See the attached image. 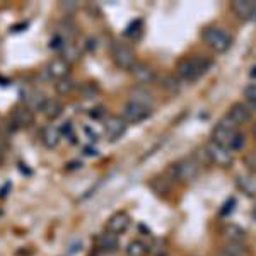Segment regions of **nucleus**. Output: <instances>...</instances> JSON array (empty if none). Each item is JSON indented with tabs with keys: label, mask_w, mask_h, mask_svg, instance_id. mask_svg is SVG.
Masks as SVG:
<instances>
[{
	"label": "nucleus",
	"mask_w": 256,
	"mask_h": 256,
	"mask_svg": "<svg viewBox=\"0 0 256 256\" xmlns=\"http://www.w3.org/2000/svg\"><path fill=\"white\" fill-rule=\"evenodd\" d=\"M125 253H126V256H147L148 246L144 241H140V239H135V241L128 242Z\"/></svg>",
	"instance_id": "nucleus-19"
},
{
	"label": "nucleus",
	"mask_w": 256,
	"mask_h": 256,
	"mask_svg": "<svg viewBox=\"0 0 256 256\" xmlns=\"http://www.w3.org/2000/svg\"><path fill=\"white\" fill-rule=\"evenodd\" d=\"M214 65L212 58L204 55H196L192 58H183L176 64V77L180 80L196 82L204 74L208 72V68Z\"/></svg>",
	"instance_id": "nucleus-1"
},
{
	"label": "nucleus",
	"mask_w": 256,
	"mask_h": 256,
	"mask_svg": "<svg viewBox=\"0 0 256 256\" xmlns=\"http://www.w3.org/2000/svg\"><path fill=\"white\" fill-rule=\"evenodd\" d=\"M236 183H238V186L241 188L244 193H248V195H250V196H254L256 188H254L253 184H251L248 180H244V178H241V176H238V178H236Z\"/></svg>",
	"instance_id": "nucleus-26"
},
{
	"label": "nucleus",
	"mask_w": 256,
	"mask_h": 256,
	"mask_svg": "<svg viewBox=\"0 0 256 256\" xmlns=\"http://www.w3.org/2000/svg\"><path fill=\"white\" fill-rule=\"evenodd\" d=\"M44 70H46V76L50 79L56 82V80H62V79H65V77H68L70 64L65 58H62V56H55V58H52L48 62Z\"/></svg>",
	"instance_id": "nucleus-8"
},
{
	"label": "nucleus",
	"mask_w": 256,
	"mask_h": 256,
	"mask_svg": "<svg viewBox=\"0 0 256 256\" xmlns=\"http://www.w3.org/2000/svg\"><path fill=\"white\" fill-rule=\"evenodd\" d=\"M102 114H104V108H101V106H99V108H94V110H90V116L92 118H101Z\"/></svg>",
	"instance_id": "nucleus-30"
},
{
	"label": "nucleus",
	"mask_w": 256,
	"mask_h": 256,
	"mask_svg": "<svg viewBox=\"0 0 256 256\" xmlns=\"http://www.w3.org/2000/svg\"><path fill=\"white\" fill-rule=\"evenodd\" d=\"M193 158H195V160L198 164H200V166H208V164H212V159H210V156H208V150H207V147H198L196 148V152H195V156H193Z\"/></svg>",
	"instance_id": "nucleus-22"
},
{
	"label": "nucleus",
	"mask_w": 256,
	"mask_h": 256,
	"mask_svg": "<svg viewBox=\"0 0 256 256\" xmlns=\"http://www.w3.org/2000/svg\"><path fill=\"white\" fill-rule=\"evenodd\" d=\"M74 88H76V84H74V80H70L68 77H65V79L55 82V89H56V92H58V94H68V92H72Z\"/></svg>",
	"instance_id": "nucleus-21"
},
{
	"label": "nucleus",
	"mask_w": 256,
	"mask_h": 256,
	"mask_svg": "<svg viewBox=\"0 0 256 256\" xmlns=\"http://www.w3.org/2000/svg\"><path fill=\"white\" fill-rule=\"evenodd\" d=\"M60 134H62V137H65L67 140L70 138V142H72V144L77 142V140H76V134H74V125L70 122H65L64 125H62Z\"/></svg>",
	"instance_id": "nucleus-25"
},
{
	"label": "nucleus",
	"mask_w": 256,
	"mask_h": 256,
	"mask_svg": "<svg viewBox=\"0 0 256 256\" xmlns=\"http://www.w3.org/2000/svg\"><path fill=\"white\" fill-rule=\"evenodd\" d=\"M251 134H253V137L256 138V123L253 125V128H251Z\"/></svg>",
	"instance_id": "nucleus-32"
},
{
	"label": "nucleus",
	"mask_w": 256,
	"mask_h": 256,
	"mask_svg": "<svg viewBox=\"0 0 256 256\" xmlns=\"http://www.w3.org/2000/svg\"><path fill=\"white\" fill-rule=\"evenodd\" d=\"M207 150H208V156L210 159H212V164H217V166L220 168H230L234 162V158L232 154H230V150L224 146H220V144L214 142V140H210L207 144Z\"/></svg>",
	"instance_id": "nucleus-7"
},
{
	"label": "nucleus",
	"mask_w": 256,
	"mask_h": 256,
	"mask_svg": "<svg viewBox=\"0 0 256 256\" xmlns=\"http://www.w3.org/2000/svg\"><path fill=\"white\" fill-rule=\"evenodd\" d=\"M7 148V144L6 140H4V137H0V152H4Z\"/></svg>",
	"instance_id": "nucleus-31"
},
{
	"label": "nucleus",
	"mask_w": 256,
	"mask_h": 256,
	"mask_svg": "<svg viewBox=\"0 0 256 256\" xmlns=\"http://www.w3.org/2000/svg\"><path fill=\"white\" fill-rule=\"evenodd\" d=\"M130 222H132V218L126 212H116L108 218V222H106V230L120 236V234H123L128 227H130Z\"/></svg>",
	"instance_id": "nucleus-11"
},
{
	"label": "nucleus",
	"mask_w": 256,
	"mask_h": 256,
	"mask_svg": "<svg viewBox=\"0 0 256 256\" xmlns=\"http://www.w3.org/2000/svg\"><path fill=\"white\" fill-rule=\"evenodd\" d=\"M126 126H128V123L122 116H110L106 120V125H104L106 137H108V140H111V142H114V140H118L125 134Z\"/></svg>",
	"instance_id": "nucleus-12"
},
{
	"label": "nucleus",
	"mask_w": 256,
	"mask_h": 256,
	"mask_svg": "<svg viewBox=\"0 0 256 256\" xmlns=\"http://www.w3.org/2000/svg\"><path fill=\"white\" fill-rule=\"evenodd\" d=\"M222 254L224 256H246L248 250L242 242H226L222 248Z\"/></svg>",
	"instance_id": "nucleus-20"
},
{
	"label": "nucleus",
	"mask_w": 256,
	"mask_h": 256,
	"mask_svg": "<svg viewBox=\"0 0 256 256\" xmlns=\"http://www.w3.org/2000/svg\"><path fill=\"white\" fill-rule=\"evenodd\" d=\"M234 205H236V198H229V200L222 205L220 212H218V214H220V217H227L230 212H234Z\"/></svg>",
	"instance_id": "nucleus-29"
},
{
	"label": "nucleus",
	"mask_w": 256,
	"mask_h": 256,
	"mask_svg": "<svg viewBox=\"0 0 256 256\" xmlns=\"http://www.w3.org/2000/svg\"><path fill=\"white\" fill-rule=\"evenodd\" d=\"M60 140H62L60 128H56L53 125H48V126L43 128V132H41V142H43L44 147L55 148L60 144Z\"/></svg>",
	"instance_id": "nucleus-17"
},
{
	"label": "nucleus",
	"mask_w": 256,
	"mask_h": 256,
	"mask_svg": "<svg viewBox=\"0 0 256 256\" xmlns=\"http://www.w3.org/2000/svg\"><path fill=\"white\" fill-rule=\"evenodd\" d=\"M220 234L227 239V242H242L248 236V232L239 224L227 222L220 227Z\"/></svg>",
	"instance_id": "nucleus-16"
},
{
	"label": "nucleus",
	"mask_w": 256,
	"mask_h": 256,
	"mask_svg": "<svg viewBox=\"0 0 256 256\" xmlns=\"http://www.w3.org/2000/svg\"><path fill=\"white\" fill-rule=\"evenodd\" d=\"M236 128H238L236 123H234L232 120L226 114V116L222 118L216 126H214L212 138H210V140H214V142H217V144H220V146L227 147V146H229V142H230V138H232V135L238 132Z\"/></svg>",
	"instance_id": "nucleus-6"
},
{
	"label": "nucleus",
	"mask_w": 256,
	"mask_h": 256,
	"mask_svg": "<svg viewBox=\"0 0 256 256\" xmlns=\"http://www.w3.org/2000/svg\"><path fill=\"white\" fill-rule=\"evenodd\" d=\"M251 77H256V67L251 68Z\"/></svg>",
	"instance_id": "nucleus-34"
},
{
	"label": "nucleus",
	"mask_w": 256,
	"mask_h": 256,
	"mask_svg": "<svg viewBox=\"0 0 256 256\" xmlns=\"http://www.w3.org/2000/svg\"><path fill=\"white\" fill-rule=\"evenodd\" d=\"M227 116H229L239 126V125H244V123H250L253 113H251V110L248 108L246 104H242V102H234V104L229 108Z\"/></svg>",
	"instance_id": "nucleus-15"
},
{
	"label": "nucleus",
	"mask_w": 256,
	"mask_h": 256,
	"mask_svg": "<svg viewBox=\"0 0 256 256\" xmlns=\"http://www.w3.org/2000/svg\"><path fill=\"white\" fill-rule=\"evenodd\" d=\"M244 142H246L244 135H242L241 132H236V134L232 135V138H230V142H229V146H227V148H229L230 152H232V150H241L242 146H244Z\"/></svg>",
	"instance_id": "nucleus-23"
},
{
	"label": "nucleus",
	"mask_w": 256,
	"mask_h": 256,
	"mask_svg": "<svg viewBox=\"0 0 256 256\" xmlns=\"http://www.w3.org/2000/svg\"><path fill=\"white\" fill-rule=\"evenodd\" d=\"M41 111H43V114L48 120H56L62 116V113H64V104H62L58 99H46Z\"/></svg>",
	"instance_id": "nucleus-18"
},
{
	"label": "nucleus",
	"mask_w": 256,
	"mask_h": 256,
	"mask_svg": "<svg viewBox=\"0 0 256 256\" xmlns=\"http://www.w3.org/2000/svg\"><path fill=\"white\" fill-rule=\"evenodd\" d=\"M162 88L169 92H180V79L174 76H166L162 79Z\"/></svg>",
	"instance_id": "nucleus-24"
},
{
	"label": "nucleus",
	"mask_w": 256,
	"mask_h": 256,
	"mask_svg": "<svg viewBox=\"0 0 256 256\" xmlns=\"http://www.w3.org/2000/svg\"><path fill=\"white\" fill-rule=\"evenodd\" d=\"M244 98L251 102V104L256 106V82H253V84H250V86H246Z\"/></svg>",
	"instance_id": "nucleus-28"
},
{
	"label": "nucleus",
	"mask_w": 256,
	"mask_h": 256,
	"mask_svg": "<svg viewBox=\"0 0 256 256\" xmlns=\"http://www.w3.org/2000/svg\"><path fill=\"white\" fill-rule=\"evenodd\" d=\"M251 216H253V218H254V220H256V205H254V207H253V210H251Z\"/></svg>",
	"instance_id": "nucleus-33"
},
{
	"label": "nucleus",
	"mask_w": 256,
	"mask_h": 256,
	"mask_svg": "<svg viewBox=\"0 0 256 256\" xmlns=\"http://www.w3.org/2000/svg\"><path fill=\"white\" fill-rule=\"evenodd\" d=\"M10 122L16 128H30L34 123V111L28 106H18L12 110Z\"/></svg>",
	"instance_id": "nucleus-9"
},
{
	"label": "nucleus",
	"mask_w": 256,
	"mask_h": 256,
	"mask_svg": "<svg viewBox=\"0 0 256 256\" xmlns=\"http://www.w3.org/2000/svg\"><path fill=\"white\" fill-rule=\"evenodd\" d=\"M198 176H200V164L196 162L195 158H184L171 164V168H169V178L181 184L193 183Z\"/></svg>",
	"instance_id": "nucleus-2"
},
{
	"label": "nucleus",
	"mask_w": 256,
	"mask_h": 256,
	"mask_svg": "<svg viewBox=\"0 0 256 256\" xmlns=\"http://www.w3.org/2000/svg\"><path fill=\"white\" fill-rule=\"evenodd\" d=\"M230 9L239 19L250 20L254 18L256 14V2L254 0H234L230 4Z\"/></svg>",
	"instance_id": "nucleus-13"
},
{
	"label": "nucleus",
	"mask_w": 256,
	"mask_h": 256,
	"mask_svg": "<svg viewBox=\"0 0 256 256\" xmlns=\"http://www.w3.org/2000/svg\"><path fill=\"white\" fill-rule=\"evenodd\" d=\"M152 114V108L137 101H128L122 110V118L126 123H142Z\"/></svg>",
	"instance_id": "nucleus-5"
},
{
	"label": "nucleus",
	"mask_w": 256,
	"mask_h": 256,
	"mask_svg": "<svg viewBox=\"0 0 256 256\" xmlns=\"http://www.w3.org/2000/svg\"><path fill=\"white\" fill-rule=\"evenodd\" d=\"M132 77H134L135 82L146 86V84H152L156 80V70L150 67V65L144 64V62H137V64L132 67L130 70Z\"/></svg>",
	"instance_id": "nucleus-10"
},
{
	"label": "nucleus",
	"mask_w": 256,
	"mask_h": 256,
	"mask_svg": "<svg viewBox=\"0 0 256 256\" xmlns=\"http://www.w3.org/2000/svg\"><path fill=\"white\" fill-rule=\"evenodd\" d=\"M140 31H142V20L138 19V20H134V22L126 28L125 36H128V38H137V34Z\"/></svg>",
	"instance_id": "nucleus-27"
},
{
	"label": "nucleus",
	"mask_w": 256,
	"mask_h": 256,
	"mask_svg": "<svg viewBox=\"0 0 256 256\" xmlns=\"http://www.w3.org/2000/svg\"><path fill=\"white\" fill-rule=\"evenodd\" d=\"M202 38L217 53L227 52L230 48V44H232V38L224 30H220V28H207V30L202 32Z\"/></svg>",
	"instance_id": "nucleus-4"
},
{
	"label": "nucleus",
	"mask_w": 256,
	"mask_h": 256,
	"mask_svg": "<svg viewBox=\"0 0 256 256\" xmlns=\"http://www.w3.org/2000/svg\"><path fill=\"white\" fill-rule=\"evenodd\" d=\"M120 246V239L116 234H111L108 230H104L102 234H99L96 239V250L101 251V253H114Z\"/></svg>",
	"instance_id": "nucleus-14"
},
{
	"label": "nucleus",
	"mask_w": 256,
	"mask_h": 256,
	"mask_svg": "<svg viewBox=\"0 0 256 256\" xmlns=\"http://www.w3.org/2000/svg\"><path fill=\"white\" fill-rule=\"evenodd\" d=\"M111 58H113L114 65L118 68L128 70V72L137 64L135 52L126 43H122V41H113V44H111Z\"/></svg>",
	"instance_id": "nucleus-3"
}]
</instances>
